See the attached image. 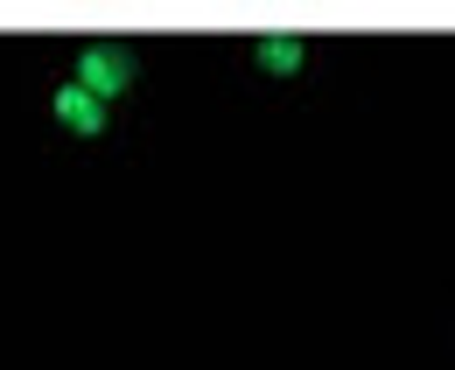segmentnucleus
<instances>
[{
  "label": "nucleus",
  "instance_id": "f257e3e1",
  "mask_svg": "<svg viewBox=\"0 0 455 370\" xmlns=\"http://www.w3.org/2000/svg\"><path fill=\"white\" fill-rule=\"evenodd\" d=\"M133 77H140V63H133V50H119V43H84V50H77V84H84L92 98L133 91Z\"/></svg>",
  "mask_w": 455,
  "mask_h": 370
},
{
  "label": "nucleus",
  "instance_id": "7ed1b4c3",
  "mask_svg": "<svg viewBox=\"0 0 455 370\" xmlns=\"http://www.w3.org/2000/svg\"><path fill=\"white\" fill-rule=\"evenodd\" d=\"M252 56H259V70H267V77H294V70H301V56H308V43H301V35H259Z\"/></svg>",
  "mask_w": 455,
  "mask_h": 370
},
{
  "label": "nucleus",
  "instance_id": "f03ea898",
  "mask_svg": "<svg viewBox=\"0 0 455 370\" xmlns=\"http://www.w3.org/2000/svg\"><path fill=\"white\" fill-rule=\"evenodd\" d=\"M50 106H57V119L70 126V133H106V98H92L77 77L57 84V98H50Z\"/></svg>",
  "mask_w": 455,
  "mask_h": 370
}]
</instances>
